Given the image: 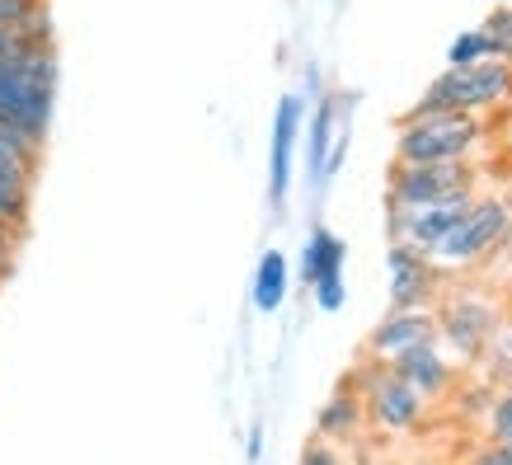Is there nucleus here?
Returning <instances> with one entry per match:
<instances>
[{
  "label": "nucleus",
  "mask_w": 512,
  "mask_h": 465,
  "mask_svg": "<svg viewBox=\"0 0 512 465\" xmlns=\"http://www.w3.org/2000/svg\"><path fill=\"white\" fill-rule=\"evenodd\" d=\"M29 188L24 179H10V174H0V221H10L15 231L29 226Z\"/></svg>",
  "instance_id": "obj_19"
},
{
  "label": "nucleus",
  "mask_w": 512,
  "mask_h": 465,
  "mask_svg": "<svg viewBox=\"0 0 512 465\" xmlns=\"http://www.w3.org/2000/svg\"><path fill=\"white\" fill-rule=\"evenodd\" d=\"M480 29L494 38L498 57H503V62H512V0H508V5H494V10L484 15Z\"/></svg>",
  "instance_id": "obj_21"
},
{
  "label": "nucleus",
  "mask_w": 512,
  "mask_h": 465,
  "mask_svg": "<svg viewBox=\"0 0 512 465\" xmlns=\"http://www.w3.org/2000/svg\"><path fill=\"white\" fill-rule=\"evenodd\" d=\"M512 99V62H480V66H447L428 80V90L404 118H433V113H484L503 109Z\"/></svg>",
  "instance_id": "obj_3"
},
{
  "label": "nucleus",
  "mask_w": 512,
  "mask_h": 465,
  "mask_svg": "<svg viewBox=\"0 0 512 465\" xmlns=\"http://www.w3.org/2000/svg\"><path fill=\"white\" fill-rule=\"evenodd\" d=\"M484 141H489V123L475 113L400 118L395 160H404V165H475Z\"/></svg>",
  "instance_id": "obj_2"
},
{
  "label": "nucleus",
  "mask_w": 512,
  "mask_h": 465,
  "mask_svg": "<svg viewBox=\"0 0 512 465\" xmlns=\"http://www.w3.org/2000/svg\"><path fill=\"white\" fill-rule=\"evenodd\" d=\"M437 339V306H419V310H390L386 320L367 334V353L376 362H395L400 353L419 348V343Z\"/></svg>",
  "instance_id": "obj_10"
},
{
  "label": "nucleus",
  "mask_w": 512,
  "mask_h": 465,
  "mask_svg": "<svg viewBox=\"0 0 512 465\" xmlns=\"http://www.w3.org/2000/svg\"><path fill=\"white\" fill-rule=\"evenodd\" d=\"M334 99H320V109L311 118V137H306V170H311V188H325V165L334 151Z\"/></svg>",
  "instance_id": "obj_15"
},
{
  "label": "nucleus",
  "mask_w": 512,
  "mask_h": 465,
  "mask_svg": "<svg viewBox=\"0 0 512 465\" xmlns=\"http://www.w3.org/2000/svg\"><path fill=\"white\" fill-rule=\"evenodd\" d=\"M503 451H508V461H512V447H503Z\"/></svg>",
  "instance_id": "obj_25"
},
{
  "label": "nucleus",
  "mask_w": 512,
  "mask_h": 465,
  "mask_svg": "<svg viewBox=\"0 0 512 465\" xmlns=\"http://www.w3.org/2000/svg\"><path fill=\"white\" fill-rule=\"evenodd\" d=\"M484 433H489V442H498V447H512V390H498L494 395L489 414H484Z\"/></svg>",
  "instance_id": "obj_20"
},
{
  "label": "nucleus",
  "mask_w": 512,
  "mask_h": 465,
  "mask_svg": "<svg viewBox=\"0 0 512 465\" xmlns=\"http://www.w3.org/2000/svg\"><path fill=\"white\" fill-rule=\"evenodd\" d=\"M480 62H503L498 57V47L494 38L484 29H466V33H456L447 47V66H480Z\"/></svg>",
  "instance_id": "obj_17"
},
{
  "label": "nucleus",
  "mask_w": 512,
  "mask_h": 465,
  "mask_svg": "<svg viewBox=\"0 0 512 465\" xmlns=\"http://www.w3.org/2000/svg\"><path fill=\"white\" fill-rule=\"evenodd\" d=\"M296 465H343V456L329 447V442H320V437H315L311 447L301 451V461H296Z\"/></svg>",
  "instance_id": "obj_23"
},
{
  "label": "nucleus",
  "mask_w": 512,
  "mask_h": 465,
  "mask_svg": "<svg viewBox=\"0 0 512 465\" xmlns=\"http://www.w3.org/2000/svg\"><path fill=\"white\" fill-rule=\"evenodd\" d=\"M296 137H301V99H296V94H282L278 113H273V160H268V198L273 202L287 198V184H292Z\"/></svg>",
  "instance_id": "obj_12"
},
{
  "label": "nucleus",
  "mask_w": 512,
  "mask_h": 465,
  "mask_svg": "<svg viewBox=\"0 0 512 465\" xmlns=\"http://www.w3.org/2000/svg\"><path fill=\"white\" fill-rule=\"evenodd\" d=\"M390 372L400 376V381H409L423 400H437V395H447L451 390V372H456V362H451V353L433 339V343H419V348L400 353L395 362H390Z\"/></svg>",
  "instance_id": "obj_11"
},
{
  "label": "nucleus",
  "mask_w": 512,
  "mask_h": 465,
  "mask_svg": "<svg viewBox=\"0 0 512 465\" xmlns=\"http://www.w3.org/2000/svg\"><path fill=\"white\" fill-rule=\"evenodd\" d=\"M386 273H390V310L433 306L437 287H442V268L419 249L400 245V240H390L386 249Z\"/></svg>",
  "instance_id": "obj_9"
},
{
  "label": "nucleus",
  "mask_w": 512,
  "mask_h": 465,
  "mask_svg": "<svg viewBox=\"0 0 512 465\" xmlns=\"http://www.w3.org/2000/svg\"><path fill=\"white\" fill-rule=\"evenodd\" d=\"M475 202H480V193L442 198V202H428V207H386V231H390V240H400V245L419 249V254L433 259L437 245L470 217Z\"/></svg>",
  "instance_id": "obj_8"
},
{
  "label": "nucleus",
  "mask_w": 512,
  "mask_h": 465,
  "mask_svg": "<svg viewBox=\"0 0 512 465\" xmlns=\"http://www.w3.org/2000/svg\"><path fill=\"white\" fill-rule=\"evenodd\" d=\"M484 386L494 390H512V325H503L494 334V343L484 348Z\"/></svg>",
  "instance_id": "obj_18"
},
{
  "label": "nucleus",
  "mask_w": 512,
  "mask_h": 465,
  "mask_svg": "<svg viewBox=\"0 0 512 465\" xmlns=\"http://www.w3.org/2000/svg\"><path fill=\"white\" fill-rule=\"evenodd\" d=\"M466 465H512V461H508V451L498 447V442H484V447H475L466 456Z\"/></svg>",
  "instance_id": "obj_24"
},
{
  "label": "nucleus",
  "mask_w": 512,
  "mask_h": 465,
  "mask_svg": "<svg viewBox=\"0 0 512 465\" xmlns=\"http://www.w3.org/2000/svg\"><path fill=\"white\" fill-rule=\"evenodd\" d=\"M52 85H57V57L52 47H19L0 57V137L43 151L47 118H52Z\"/></svg>",
  "instance_id": "obj_1"
},
{
  "label": "nucleus",
  "mask_w": 512,
  "mask_h": 465,
  "mask_svg": "<svg viewBox=\"0 0 512 465\" xmlns=\"http://www.w3.org/2000/svg\"><path fill=\"white\" fill-rule=\"evenodd\" d=\"M29 43H38V38H33L29 29H24V24H0V57H5V52H19V47H29ZM38 47H52V43H38Z\"/></svg>",
  "instance_id": "obj_22"
},
{
  "label": "nucleus",
  "mask_w": 512,
  "mask_h": 465,
  "mask_svg": "<svg viewBox=\"0 0 512 465\" xmlns=\"http://www.w3.org/2000/svg\"><path fill=\"white\" fill-rule=\"evenodd\" d=\"M503 325L508 320L494 296L470 292V287L442 296V306H437V343L451 353V362H480Z\"/></svg>",
  "instance_id": "obj_4"
},
{
  "label": "nucleus",
  "mask_w": 512,
  "mask_h": 465,
  "mask_svg": "<svg viewBox=\"0 0 512 465\" xmlns=\"http://www.w3.org/2000/svg\"><path fill=\"white\" fill-rule=\"evenodd\" d=\"M343 259H348V245L329 226H315L306 235V249H301V278H306V287L315 292L320 282L343 278Z\"/></svg>",
  "instance_id": "obj_14"
},
{
  "label": "nucleus",
  "mask_w": 512,
  "mask_h": 465,
  "mask_svg": "<svg viewBox=\"0 0 512 465\" xmlns=\"http://www.w3.org/2000/svg\"><path fill=\"white\" fill-rule=\"evenodd\" d=\"M282 301H287V259H282V249H268L254 268V306L273 315Z\"/></svg>",
  "instance_id": "obj_16"
},
{
  "label": "nucleus",
  "mask_w": 512,
  "mask_h": 465,
  "mask_svg": "<svg viewBox=\"0 0 512 465\" xmlns=\"http://www.w3.org/2000/svg\"><path fill=\"white\" fill-rule=\"evenodd\" d=\"M362 423H367V404H362V395L343 381V386L320 404V414H315V437L329 442V447H334V442H353V437L362 433Z\"/></svg>",
  "instance_id": "obj_13"
},
{
  "label": "nucleus",
  "mask_w": 512,
  "mask_h": 465,
  "mask_svg": "<svg viewBox=\"0 0 512 465\" xmlns=\"http://www.w3.org/2000/svg\"><path fill=\"white\" fill-rule=\"evenodd\" d=\"M512 231V202L498 198V193H484L475 207H470V217L456 226V231L437 245L433 264L442 273H456V268H475L480 259H489Z\"/></svg>",
  "instance_id": "obj_5"
},
{
  "label": "nucleus",
  "mask_w": 512,
  "mask_h": 465,
  "mask_svg": "<svg viewBox=\"0 0 512 465\" xmlns=\"http://www.w3.org/2000/svg\"><path fill=\"white\" fill-rule=\"evenodd\" d=\"M348 386H353L357 395H362V404H367V423L386 428V433H409V428H419L423 409H428V400H423L419 390L390 372V362H367Z\"/></svg>",
  "instance_id": "obj_6"
},
{
  "label": "nucleus",
  "mask_w": 512,
  "mask_h": 465,
  "mask_svg": "<svg viewBox=\"0 0 512 465\" xmlns=\"http://www.w3.org/2000/svg\"><path fill=\"white\" fill-rule=\"evenodd\" d=\"M475 184H480V165H404L395 160L386 207H428V202L475 193Z\"/></svg>",
  "instance_id": "obj_7"
}]
</instances>
